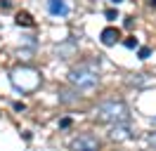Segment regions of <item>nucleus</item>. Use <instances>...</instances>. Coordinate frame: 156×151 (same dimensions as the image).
Masks as SVG:
<instances>
[{"label": "nucleus", "instance_id": "obj_17", "mask_svg": "<svg viewBox=\"0 0 156 151\" xmlns=\"http://www.w3.org/2000/svg\"><path fill=\"white\" fill-rule=\"evenodd\" d=\"M114 2H116V5H118V2H121V0H114Z\"/></svg>", "mask_w": 156, "mask_h": 151}, {"label": "nucleus", "instance_id": "obj_3", "mask_svg": "<svg viewBox=\"0 0 156 151\" xmlns=\"http://www.w3.org/2000/svg\"><path fill=\"white\" fill-rule=\"evenodd\" d=\"M71 151H99V142L95 135H78L76 139L71 142Z\"/></svg>", "mask_w": 156, "mask_h": 151}, {"label": "nucleus", "instance_id": "obj_5", "mask_svg": "<svg viewBox=\"0 0 156 151\" xmlns=\"http://www.w3.org/2000/svg\"><path fill=\"white\" fill-rule=\"evenodd\" d=\"M109 137L116 142H123V139H130L133 137V130L128 128V123H116L114 128H111V132H109Z\"/></svg>", "mask_w": 156, "mask_h": 151}, {"label": "nucleus", "instance_id": "obj_4", "mask_svg": "<svg viewBox=\"0 0 156 151\" xmlns=\"http://www.w3.org/2000/svg\"><path fill=\"white\" fill-rule=\"evenodd\" d=\"M45 9H48L52 17H66L69 12H71L66 0H45Z\"/></svg>", "mask_w": 156, "mask_h": 151}, {"label": "nucleus", "instance_id": "obj_6", "mask_svg": "<svg viewBox=\"0 0 156 151\" xmlns=\"http://www.w3.org/2000/svg\"><path fill=\"white\" fill-rule=\"evenodd\" d=\"M118 28H114V26H107L102 33H99V40H102V45H107V47H111V45H116L118 43Z\"/></svg>", "mask_w": 156, "mask_h": 151}, {"label": "nucleus", "instance_id": "obj_12", "mask_svg": "<svg viewBox=\"0 0 156 151\" xmlns=\"http://www.w3.org/2000/svg\"><path fill=\"white\" fill-rule=\"evenodd\" d=\"M149 144H151V146H154V151H156V132H151V135H149Z\"/></svg>", "mask_w": 156, "mask_h": 151}, {"label": "nucleus", "instance_id": "obj_14", "mask_svg": "<svg viewBox=\"0 0 156 151\" xmlns=\"http://www.w3.org/2000/svg\"><path fill=\"white\" fill-rule=\"evenodd\" d=\"M59 125H62V128H69V125H71V118H62V123H59Z\"/></svg>", "mask_w": 156, "mask_h": 151}, {"label": "nucleus", "instance_id": "obj_11", "mask_svg": "<svg viewBox=\"0 0 156 151\" xmlns=\"http://www.w3.org/2000/svg\"><path fill=\"white\" fill-rule=\"evenodd\" d=\"M126 47H130V50L137 47V40H135V38H128V40H126Z\"/></svg>", "mask_w": 156, "mask_h": 151}, {"label": "nucleus", "instance_id": "obj_8", "mask_svg": "<svg viewBox=\"0 0 156 151\" xmlns=\"http://www.w3.org/2000/svg\"><path fill=\"white\" fill-rule=\"evenodd\" d=\"M17 24H19V26H33V19H31L29 12H19V14H17Z\"/></svg>", "mask_w": 156, "mask_h": 151}, {"label": "nucleus", "instance_id": "obj_2", "mask_svg": "<svg viewBox=\"0 0 156 151\" xmlns=\"http://www.w3.org/2000/svg\"><path fill=\"white\" fill-rule=\"evenodd\" d=\"M97 121L102 123H111V125H116V123H128L130 121V109H128L126 102H121V99H109V102H102L97 106Z\"/></svg>", "mask_w": 156, "mask_h": 151}, {"label": "nucleus", "instance_id": "obj_7", "mask_svg": "<svg viewBox=\"0 0 156 151\" xmlns=\"http://www.w3.org/2000/svg\"><path fill=\"white\" fill-rule=\"evenodd\" d=\"M144 83H149V76L147 73H135V76L128 78V85H144Z\"/></svg>", "mask_w": 156, "mask_h": 151}, {"label": "nucleus", "instance_id": "obj_9", "mask_svg": "<svg viewBox=\"0 0 156 151\" xmlns=\"http://www.w3.org/2000/svg\"><path fill=\"white\" fill-rule=\"evenodd\" d=\"M76 99H78V94L69 92V90H62V92H59V102L62 104H71V102H76Z\"/></svg>", "mask_w": 156, "mask_h": 151}, {"label": "nucleus", "instance_id": "obj_13", "mask_svg": "<svg viewBox=\"0 0 156 151\" xmlns=\"http://www.w3.org/2000/svg\"><path fill=\"white\" fill-rule=\"evenodd\" d=\"M107 19H116V9H107Z\"/></svg>", "mask_w": 156, "mask_h": 151}, {"label": "nucleus", "instance_id": "obj_16", "mask_svg": "<svg viewBox=\"0 0 156 151\" xmlns=\"http://www.w3.org/2000/svg\"><path fill=\"white\" fill-rule=\"evenodd\" d=\"M149 2H151V5H156V0H149Z\"/></svg>", "mask_w": 156, "mask_h": 151}, {"label": "nucleus", "instance_id": "obj_1", "mask_svg": "<svg viewBox=\"0 0 156 151\" xmlns=\"http://www.w3.org/2000/svg\"><path fill=\"white\" fill-rule=\"evenodd\" d=\"M69 83L76 90H92L99 83V59H90V61H83L76 68H71Z\"/></svg>", "mask_w": 156, "mask_h": 151}, {"label": "nucleus", "instance_id": "obj_10", "mask_svg": "<svg viewBox=\"0 0 156 151\" xmlns=\"http://www.w3.org/2000/svg\"><path fill=\"white\" fill-rule=\"evenodd\" d=\"M137 54H140V59H149L151 50H149V47H140V52H137Z\"/></svg>", "mask_w": 156, "mask_h": 151}, {"label": "nucleus", "instance_id": "obj_15", "mask_svg": "<svg viewBox=\"0 0 156 151\" xmlns=\"http://www.w3.org/2000/svg\"><path fill=\"white\" fill-rule=\"evenodd\" d=\"M151 123H154V125H156V116H154V118H151Z\"/></svg>", "mask_w": 156, "mask_h": 151}]
</instances>
